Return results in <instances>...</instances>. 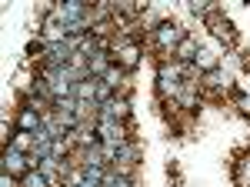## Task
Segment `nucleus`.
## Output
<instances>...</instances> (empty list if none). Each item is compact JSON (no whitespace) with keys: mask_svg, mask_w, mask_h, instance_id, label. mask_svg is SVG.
<instances>
[{"mask_svg":"<svg viewBox=\"0 0 250 187\" xmlns=\"http://www.w3.org/2000/svg\"><path fill=\"white\" fill-rule=\"evenodd\" d=\"M23 184H27V187H43V177H40V174H27Z\"/></svg>","mask_w":250,"mask_h":187,"instance_id":"obj_2","label":"nucleus"},{"mask_svg":"<svg viewBox=\"0 0 250 187\" xmlns=\"http://www.w3.org/2000/svg\"><path fill=\"white\" fill-rule=\"evenodd\" d=\"M177 37H180V34H177V27H170V23H164V27H160V44H173Z\"/></svg>","mask_w":250,"mask_h":187,"instance_id":"obj_1","label":"nucleus"}]
</instances>
